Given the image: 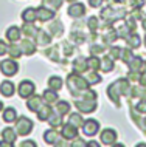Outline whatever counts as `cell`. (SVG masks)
Segmentation results:
<instances>
[{
    "label": "cell",
    "mask_w": 146,
    "mask_h": 147,
    "mask_svg": "<svg viewBox=\"0 0 146 147\" xmlns=\"http://www.w3.org/2000/svg\"><path fill=\"white\" fill-rule=\"evenodd\" d=\"M67 2H70V3H73V2H75V0H67Z\"/></svg>",
    "instance_id": "cell-54"
},
{
    "label": "cell",
    "mask_w": 146,
    "mask_h": 147,
    "mask_svg": "<svg viewBox=\"0 0 146 147\" xmlns=\"http://www.w3.org/2000/svg\"><path fill=\"white\" fill-rule=\"evenodd\" d=\"M100 65H101V61L96 56H92L90 59H87V67H89V68L98 70V68H100Z\"/></svg>",
    "instance_id": "cell-38"
},
{
    "label": "cell",
    "mask_w": 146,
    "mask_h": 147,
    "mask_svg": "<svg viewBox=\"0 0 146 147\" xmlns=\"http://www.w3.org/2000/svg\"><path fill=\"white\" fill-rule=\"evenodd\" d=\"M117 31H113L112 30V33H107V34H104V42H107V43H110V42H113L117 39Z\"/></svg>",
    "instance_id": "cell-42"
},
{
    "label": "cell",
    "mask_w": 146,
    "mask_h": 147,
    "mask_svg": "<svg viewBox=\"0 0 146 147\" xmlns=\"http://www.w3.org/2000/svg\"><path fill=\"white\" fill-rule=\"evenodd\" d=\"M124 16V11L123 9H113V8H104V9L101 11V19L104 20L106 23H113L115 20H118V19H121Z\"/></svg>",
    "instance_id": "cell-3"
},
{
    "label": "cell",
    "mask_w": 146,
    "mask_h": 147,
    "mask_svg": "<svg viewBox=\"0 0 146 147\" xmlns=\"http://www.w3.org/2000/svg\"><path fill=\"white\" fill-rule=\"evenodd\" d=\"M8 51V45L3 40H0V56H3V54H6Z\"/></svg>",
    "instance_id": "cell-46"
},
{
    "label": "cell",
    "mask_w": 146,
    "mask_h": 147,
    "mask_svg": "<svg viewBox=\"0 0 146 147\" xmlns=\"http://www.w3.org/2000/svg\"><path fill=\"white\" fill-rule=\"evenodd\" d=\"M100 140L103 144H106V146H112L113 142L117 141V132L113 129H104L101 132V136H100Z\"/></svg>",
    "instance_id": "cell-9"
},
{
    "label": "cell",
    "mask_w": 146,
    "mask_h": 147,
    "mask_svg": "<svg viewBox=\"0 0 146 147\" xmlns=\"http://www.w3.org/2000/svg\"><path fill=\"white\" fill-rule=\"evenodd\" d=\"M44 6L50 8V9H59L62 6V0H44Z\"/></svg>",
    "instance_id": "cell-36"
},
{
    "label": "cell",
    "mask_w": 146,
    "mask_h": 147,
    "mask_svg": "<svg viewBox=\"0 0 146 147\" xmlns=\"http://www.w3.org/2000/svg\"><path fill=\"white\" fill-rule=\"evenodd\" d=\"M56 110H58L59 115H62V116H64V115H67V113L70 112V104L67 101H59L58 104H56Z\"/></svg>",
    "instance_id": "cell-33"
},
{
    "label": "cell",
    "mask_w": 146,
    "mask_h": 147,
    "mask_svg": "<svg viewBox=\"0 0 146 147\" xmlns=\"http://www.w3.org/2000/svg\"><path fill=\"white\" fill-rule=\"evenodd\" d=\"M72 146H87V142L79 140V138H76V140H75V142H72Z\"/></svg>",
    "instance_id": "cell-49"
},
{
    "label": "cell",
    "mask_w": 146,
    "mask_h": 147,
    "mask_svg": "<svg viewBox=\"0 0 146 147\" xmlns=\"http://www.w3.org/2000/svg\"><path fill=\"white\" fill-rule=\"evenodd\" d=\"M26 105H28V110H31V112H37V110L44 105V98L31 94V96L28 98V104Z\"/></svg>",
    "instance_id": "cell-13"
},
{
    "label": "cell",
    "mask_w": 146,
    "mask_h": 147,
    "mask_svg": "<svg viewBox=\"0 0 146 147\" xmlns=\"http://www.w3.org/2000/svg\"><path fill=\"white\" fill-rule=\"evenodd\" d=\"M135 110H137V112H140V113H146V101L141 99L139 104L135 105Z\"/></svg>",
    "instance_id": "cell-44"
},
{
    "label": "cell",
    "mask_w": 146,
    "mask_h": 147,
    "mask_svg": "<svg viewBox=\"0 0 146 147\" xmlns=\"http://www.w3.org/2000/svg\"><path fill=\"white\" fill-rule=\"evenodd\" d=\"M89 5L92 8H98L103 5V0H89Z\"/></svg>",
    "instance_id": "cell-47"
},
{
    "label": "cell",
    "mask_w": 146,
    "mask_h": 147,
    "mask_svg": "<svg viewBox=\"0 0 146 147\" xmlns=\"http://www.w3.org/2000/svg\"><path fill=\"white\" fill-rule=\"evenodd\" d=\"M50 33L51 34H54V36H61L62 34V25H61V22H53V25L50 26Z\"/></svg>",
    "instance_id": "cell-39"
},
{
    "label": "cell",
    "mask_w": 146,
    "mask_h": 147,
    "mask_svg": "<svg viewBox=\"0 0 146 147\" xmlns=\"http://www.w3.org/2000/svg\"><path fill=\"white\" fill-rule=\"evenodd\" d=\"M132 93H131V96L132 98H140V99H143V101H146V87H134V88L131 90Z\"/></svg>",
    "instance_id": "cell-30"
},
{
    "label": "cell",
    "mask_w": 146,
    "mask_h": 147,
    "mask_svg": "<svg viewBox=\"0 0 146 147\" xmlns=\"http://www.w3.org/2000/svg\"><path fill=\"white\" fill-rule=\"evenodd\" d=\"M87 26H89V30L90 31H95L98 30V17H95V16H92V17H89V20H87Z\"/></svg>",
    "instance_id": "cell-40"
},
{
    "label": "cell",
    "mask_w": 146,
    "mask_h": 147,
    "mask_svg": "<svg viewBox=\"0 0 146 147\" xmlns=\"http://www.w3.org/2000/svg\"><path fill=\"white\" fill-rule=\"evenodd\" d=\"M36 19H37V9H34V8H26L22 13V20L26 23L36 22Z\"/></svg>",
    "instance_id": "cell-15"
},
{
    "label": "cell",
    "mask_w": 146,
    "mask_h": 147,
    "mask_svg": "<svg viewBox=\"0 0 146 147\" xmlns=\"http://www.w3.org/2000/svg\"><path fill=\"white\" fill-rule=\"evenodd\" d=\"M2 138L5 140L6 142H10V144H14L16 138H17V132H16L14 129H10V127H6V129L2 130Z\"/></svg>",
    "instance_id": "cell-17"
},
{
    "label": "cell",
    "mask_w": 146,
    "mask_h": 147,
    "mask_svg": "<svg viewBox=\"0 0 146 147\" xmlns=\"http://www.w3.org/2000/svg\"><path fill=\"white\" fill-rule=\"evenodd\" d=\"M17 119V113H16V110L14 109H5L3 110V121L5 122H13Z\"/></svg>",
    "instance_id": "cell-27"
},
{
    "label": "cell",
    "mask_w": 146,
    "mask_h": 147,
    "mask_svg": "<svg viewBox=\"0 0 146 147\" xmlns=\"http://www.w3.org/2000/svg\"><path fill=\"white\" fill-rule=\"evenodd\" d=\"M34 39H36V42L39 43V45H47V43H50V40H51V36L44 30H39Z\"/></svg>",
    "instance_id": "cell-21"
},
{
    "label": "cell",
    "mask_w": 146,
    "mask_h": 147,
    "mask_svg": "<svg viewBox=\"0 0 146 147\" xmlns=\"http://www.w3.org/2000/svg\"><path fill=\"white\" fill-rule=\"evenodd\" d=\"M86 65H87V59H84V57H78L76 61L73 62V71L79 74V73H82V71L87 70V67H86Z\"/></svg>",
    "instance_id": "cell-20"
},
{
    "label": "cell",
    "mask_w": 146,
    "mask_h": 147,
    "mask_svg": "<svg viewBox=\"0 0 146 147\" xmlns=\"http://www.w3.org/2000/svg\"><path fill=\"white\" fill-rule=\"evenodd\" d=\"M61 135H62V138H65V140H73V138L78 136V129L75 125H72L70 122H67V124L62 125Z\"/></svg>",
    "instance_id": "cell-10"
},
{
    "label": "cell",
    "mask_w": 146,
    "mask_h": 147,
    "mask_svg": "<svg viewBox=\"0 0 146 147\" xmlns=\"http://www.w3.org/2000/svg\"><path fill=\"white\" fill-rule=\"evenodd\" d=\"M104 48H106L104 45H93L92 48H90V53H92L93 56H96L98 53H101V51H104Z\"/></svg>",
    "instance_id": "cell-43"
},
{
    "label": "cell",
    "mask_w": 146,
    "mask_h": 147,
    "mask_svg": "<svg viewBox=\"0 0 146 147\" xmlns=\"http://www.w3.org/2000/svg\"><path fill=\"white\" fill-rule=\"evenodd\" d=\"M128 65L131 67V71H139V73H140V71L143 70L145 63H143V59H141V57H139V56L135 57V56H134V59L128 63Z\"/></svg>",
    "instance_id": "cell-22"
},
{
    "label": "cell",
    "mask_w": 146,
    "mask_h": 147,
    "mask_svg": "<svg viewBox=\"0 0 146 147\" xmlns=\"http://www.w3.org/2000/svg\"><path fill=\"white\" fill-rule=\"evenodd\" d=\"M134 56H135V54H132V51L131 50H129V48H121V59H123V62L124 63H129V62H131L132 61V59H134Z\"/></svg>",
    "instance_id": "cell-37"
},
{
    "label": "cell",
    "mask_w": 146,
    "mask_h": 147,
    "mask_svg": "<svg viewBox=\"0 0 146 147\" xmlns=\"http://www.w3.org/2000/svg\"><path fill=\"white\" fill-rule=\"evenodd\" d=\"M145 45H146V36H145Z\"/></svg>",
    "instance_id": "cell-55"
},
{
    "label": "cell",
    "mask_w": 146,
    "mask_h": 147,
    "mask_svg": "<svg viewBox=\"0 0 146 147\" xmlns=\"http://www.w3.org/2000/svg\"><path fill=\"white\" fill-rule=\"evenodd\" d=\"M143 28L146 30V16H145V17H143Z\"/></svg>",
    "instance_id": "cell-52"
},
{
    "label": "cell",
    "mask_w": 146,
    "mask_h": 147,
    "mask_svg": "<svg viewBox=\"0 0 146 147\" xmlns=\"http://www.w3.org/2000/svg\"><path fill=\"white\" fill-rule=\"evenodd\" d=\"M47 121H48V124L53 127V129L61 127V124H62V115H59V113H58V115H53V113H51Z\"/></svg>",
    "instance_id": "cell-29"
},
{
    "label": "cell",
    "mask_w": 146,
    "mask_h": 147,
    "mask_svg": "<svg viewBox=\"0 0 146 147\" xmlns=\"http://www.w3.org/2000/svg\"><path fill=\"white\" fill-rule=\"evenodd\" d=\"M20 28H17V26H11V28H8L6 31V39L10 42H17L19 39H20Z\"/></svg>",
    "instance_id": "cell-19"
},
{
    "label": "cell",
    "mask_w": 146,
    "mask_h": 147,
    "mask_svg": "<svg viewBox=\"0 0 146 147\" xmlns=\"http://www.w3.org/2000/svg\"><path fill=\"white\" fill-rule=\"evenodd\" d=\"M145 127H146V118H145Z\"/></svg>",
    "instance_id": "cell-56"
},
{
    "label": "cell",
    "mask_w": 146,
    "mask_h": 147,
    "mask_svg": "<svg viewBox=\"0 0 146 147\" xmlns=\"http://www.w3.org/2000/svg\"><path fill=\"white\" fill-rule=\"evenodd\" d=\"M53 17H54V11H53V9H50V8H47V6L37 8V19H39V20L48 22V20H51Z\"/></svg>",
    "instance_id": "cell-14"
},
{
    "label": "cell",
    "mask_w": 146,
    "mask_h": 147,
    "mask_svg": "<svg viewBox=\"0 0 146 147\" xmlns=\"http://www.w3.org/2000/svg\"><path fill=\"white\" fill-rule=\"evenodd\" d=\"M42 98H44V102H47V104H53V102L58 101V93L56 90H45L44 94H42Z\"/></svg>",
    "instance_id": "cell-24"
},
{
    "label": "cell",
    "mask_w": 146,
    "mask_h": 147,
    "mask_svg": "<svg viewBox=\"0 0 146 147\" xmlns=\"http://www.w3.org/2000/svg\"><path fill=\"white\" fill-rule=\"evenodd\" d=\"M48 87L53 90H61L62 88V79L58 76H51L48 79Z\"/></svg>",
    "instance_id": "cell-34"
},
{
    "label": "cell",
    "mask_w": 146,
    "mask_h": 147,
    "mask_svg": "<svg viewBox=\"0 0 146 147\" xmlns=\"http://www.w3.org/2000/svg\"><path fill=\"white\" fill-rule=\"evenodd\" d=\"M75 107L82 113H92L96 109V99H79L75 102Z\"/></svg>",
    "instance_id": "cell-6"
},
{
    "label": "cell",
    "mask_w": 146,
    "mask_h": 147,
    "mask_svg": "<svg viewBox=\"0 0 146 147\" xmlns=\"http://www.w3.org/2000/svg\"><path fill=\"white\" fill-rule=\"evenodd\" d=\"M20 147H36V142H33V141H23Z\"/></svg>",
    "instance_id": "cell-48"
},
{
    "label": "cell",
    "mask_w": 146,
    "mask_h": 147,
    "mask_svg": "<svg viewBox=\"0 0 146 147\" xmlns=\"http://www.w3.org/2000/svg\"><path fill=\"white\" fill-rule=\"evenodd\" d=\"M67 85H69V90L72 93V96H79V94H82V91L87 90L89 82L86 81V78L79 76L78 73H73V74H69Z\"/></svg>",
    "instance_id": "cell-2"
},
{
    "label": "cell",
    "mask_w": 146,
    "mask_h": 147,
    "mask_svg": "<svg viewBox=\"0 0 146 147\" xmlns=\"http://www.w3.org/2000/svg\"><path fill=\"white\" fill-rule=\"evenodd\" d=\"M87 146H92V147H98V142H87Z\"/></svg>",
    "instance_id": "cell-50"
},
{
    "label": "cell",
    "mask_w": 146,
    "mask_h": 147,
    "mask_svg": "<svg viewBox=\"0 0 146 147\" xmlns=\"http://www.w3.org/2000/svg\"><path fill=\"white\" fill-rule=\"evenodd\" d=\"M34 90H36V87H34V84L31 81H22L19 84V96L22 99L30 98L31 94H34Z\"/></svg>",
    "instance_id": "cell-7"
},
{
    "label": "cell",
    "mask_w": 146,
    "mask_h": 147,
    "mask_svg": "<svg viewBox=\"0 0 146 147\" xmlns=\"http://www.w3.org/2000/svg\"><path fill=\"white\" fill-rule=\"evenodd\" d=\"M145 2H146V0H131V5L134 8H139V9H140V8L145 5Z\"/></svg>",
    "instance_id": "cell-45"
},
{
    "label": "cell",
    "mask_w": 146,
    "mask_h": 147,
    "mask_svg": "<svg viewBox=\"0 0 146 147\" xmlns=\"http://www.w3.org/2000/svg\"><path fill=\"white\" fill-rule=\"evenodd\" d=\"M22 30H23V34L28 36V37H36V34L39 31V28H34L33 26V23H26V22H25V25H23Z\"/></svg>",
    "instance_id": "cell-31"
},
{
    "label": "cell",
    "mask_w": 146,
    "mask_h": 147,
    "mask_svg": "<svg viewBox=\"0 0 146 147\" xmlns=\"http://www.w3.org/2000/svg\"><path fill=\"white\" fill-rule=\"evenodd\" d=\"M69 122L78 129V127H82V124H84V119H82L81 115H78V113H72V115H70Z\"/></svg>",
    "instance_id": "cell-32"
},
{
    "label": "cell",
    "mask_w": 146,
    "mask_h": 147,
    "mask_svg": "<svg viewBox=\"0 0 146 147\" xmlns=\"http://www.w3.org/2000/svg\"><path fill=\"white\" fill-rule=\"evenodd\" d=\"M50 115H51V107H50V104H47V102H45V104L37 110V116H39L41 121H47Z\"/></svg>",
    "instance_id": "cell-23"
},
{
    "label": "cell",
    "mask_w": 146,
    "mask_h": 147,
    "mask_svg": "<svg viewBox=\"0 0 146 147\" xmlns=\"http://www.w3.org/2000/svg\"><path fill=\"white\" fill-rule=\"evenodd\" d=\"M126 42H128V45L131 47V48H139L140 47V37L135 34V31L131 33L128 37H126Z\"/></svg>",
    "instance_id": "cell-26"
},
{
    "label": "cell",
    "mask_w": 146,
    "mask_h": 147,
    "mask_svg": "<svg viewBox=\"0 0 146 147\" xmlns=\"http://www.w3.org/2000/svg\"><path fill=\"white\" fill-rule=\"evenodd\" d=\"M2 110H3V102L0 101V112H2Z\"/></svg>",
    "instance_id": "cell-53"
},
{
    "label": "cell",
    "mask_w": 146,
    "mask_h": 147,
    "mask_svg": "<svg viewBox=\"0 0 146 147\" xmlns=\"http://www.w3.org/2000/svg\"><path fill=\"white\" fill-rule=\"evenodd\" d=\"M100 68H101L103 71H106V73L112 71V70H113V59H110V56H106V57L101 61Z\"/></svg>",
    "instance_id": "cell-28"
},
{
    "label": "cell",
    "mask_w": 146,
    "mask_h": 147,
    "mask_svg": "<svg viewBox=\"0 0 146 147\" xmlns=\"http://www.w3.org/2000/svg\"><path fill=\"white\" fill-rule=\"evenodd\" d=\"M61 138H62V135H59L56 129L47 130V132L44 133V140H45L47 144H53V146H54V144H59Z\"/></svg>",
    "instance_id": "cell-11"
},
{
    "label": "cell",
    "mask_w": 146,
    "mask_h": 147,
    "mask_svg": "<svg viewBox=\"0 0 146 147\" xmlns=\"http://www.w3.org/2000/svg\"><path fill=\"white\" fill-rule=\"evenodd\" d=\"M8 51H10V56L11 57H14V59H17V57H20L22 56V48H20V45H14V43H11V47H8Z\"/></svg>",
    "instance_id": "cell-35"
},
{
    "label": "cell",
    "mask_w": 146,
    "mask_h": 147,
    "mask_svg": "<svg viewBox=\"0 0 146 147\" xmlns=\"http://www.w3.org/2000/svg\"><path fill=\"white\" fill-rule=\"evenodd\" d=\"M82 133L87 135V136H93L98 129H100V122L95 121V119H87V121H84V124H82Z\"/></svg>",
    "instance_id": "cell-8"
},
{
    "label": "cell",
    "mask_w": 146,
    "mask_h": 147,
    "mask_svg": "<svg viewBox=\"0 0 146 147\" xmlns=\"http://www.w3.org/2000/svg\"><path fill=\"white\" fill-rule=\"evenodd\" d=\"M20 48H22V53L23 54H33L36 51V43H33L30 39H25L23 42H20Z\"/></svg>",
    "instance_id": "cell-18"
},
{
    "label": "cell",
    "mask_w": 146,
    "mask_h": 147,
    "mask_svg": "<svg viewBox=\"0 0 146 147\" xmlns=\"http://www.w3.org/2000/svg\"><path fill=\"white\" fill-rule=\"evenodd\" d=\"M0 93L3 94V96L10 98L14 94V84L11 81H3L2 85H0Z\"/></svg>",
    "instance_id": "cell-16"
},
{
    "label": "cell",
    "mask_w": 146,
    "mask_h": 147,
    "mask_svg": "<svg viewBox=\"0 0 146 147\" xmlns=\"http://www.w3.org/2000/svg\"><path fill=\"white\" fill-rule=\"evenodd\" d=\"M131 91V87H129L128 79H118L112 85H109L107 88V96L115 102L117 105H120V96L121 94H128Z\"/></svg>",
    "instance_id": "cell-1"
},
{
    "label": "cell",
    "mask_w": 146,
    "mask_h": 147,
    "mask_svg": "<svg viewBox=\"0 0 146 147\" xmlns=\"http://www.w3.org/2000/svg\"><path fill=\"white\" fill-rule=\"evenodd\" d=\"M33 130V121L26 116H20L17 119V124H16V132L20 136H25Z\"/></svg>",
    "instance_id": "cell-4"
},
{
    "label": "cell",
    "mask_w": 146,
    "mask_h": 147,
    "mask_svg": "<svg viewBox=\"0 0 146 147\" xmlns=\"http://www.w3.org/2000/svg\"><path fill=\"white\" fill-rule=\"evenodd\" d=\"M110 2H113V3H123L124 0H110Z\"/></svg>",
    "instance_id": "cell-51"
},
{
    "label": "cell",
    "mask_w": 146,
    "mask_h": 147,
    "mask_svg": "<svg viewBox=\"0 0 146 147\" xmlns=\"http://www.w3.org/2000/svg\"><path fill=\"white\" fill-rule=\"evenodd\" d=\"M109 56H110V59H113V61L118 59L121 56V48H120V47H112L110 51H109Z\"/></svg>",
    "instance_id": "cell-41"
},
{
    "label": "cell",
    "mask_w": 146,
    "mask_h": 147,
    "mask_svg": "<svg viewBox=\"0 0 146 147\" xmlns=\"http://www.w3.org/2000/svg\"><path fill=\"white\" fill-rule=\"evenodd\" d=\"M86 14V6L82 3H72L69 8V16L70 17H82Z\"/></svg>",
    "instance_id": "cell-12"
},
{
    "label": "cell",
    "mask_w": 146,
    "mask_h": 147,
    "mask_svg": "<svg viewBox=\"0 0 146 147\" xmlns=\"http://www.w3.org/2000/svg\"><path fill=\"white\" fill-rule=\"evenodd\" d=\"M19 70V65L14 59H5V61L0 62V71H2L5 76H14Z\"/></svg>",
    "instance_id": "cell-5"
},
{
    "label": "cell",
    "mask_w": 146,
    "mask_h": 147,
    "mask_svg": "<svg viewBox=\"0 0 146 147\" xmlns=\"http://www.w3.org/2000/svg\"><path fill=\"white\" fill-rule=\"evenodd\" d=\"M86 81L89 82V85H93V84H100L103 79H101L100 74L96 73V70H92L90 73L86 74Z\"/></svg>",
    "instance_id": "cell-25"
}]
</instances>
